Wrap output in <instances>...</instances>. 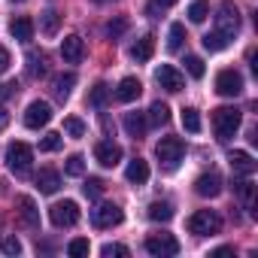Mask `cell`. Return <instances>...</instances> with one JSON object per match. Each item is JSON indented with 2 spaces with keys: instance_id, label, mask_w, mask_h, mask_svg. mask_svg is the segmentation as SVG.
<instances>
[{
  "instance_id": "obj_13",
  "label": "cell",
  "mask_w": 258,
  "mask_h": 258,
  "mask_svg": "<svg viewBox=\"0 0 258 258\" xmlns=\"http://www.w3.org/2000/svg\"><path fill=\"white\" fill-rule=\"evenodd\" d=\"M195 191L201 195V198H219L222 195V176L219 173H201L198 179H195Z\"/></svg>"
},
{
  "instance_id": "obj_34",
  "label": "cell",
  "mask_w": 258,
  "mask_h": 258,
  "mask_svg": "<svg viewBox=\"0 0 258 258\" xmlns=\"http://www.w3.org/2000/svg\"><path fill=\"white\" fill-rule=\"evenodd\" d=\"M82 191H85V198H100L103 195V179H97V176H88L85 179V185H82Z\"/></svg>"
},
{
  "instance_id": "obj_41",
  "label": "cell",
  "mask_w": 258,
  "mask_h": 258,
  "mask_svg": "<svg viewBox=\"0 0 258 258\" xmlns=\"http://www.w3.org/2000/svg\"><path fill=\"white\" fill-rule=\"evenodd\" d=\"M124 28H127V22H124V19H115V22H109V25H106V34L115 40V37H121V34H124Z\"/></svg>"
},
{
  "instance_id": "obj_12",
  "label": "cell",
  "mask_w": 258,
  "mask_h": 258,
  "mask_svg": "<svg viewBox=\"0 0 258 258\" xmlns=\"http://www.w3.org/2000/svg\"><path fill=\"white\" fill-rule=\"evenodd\" d=\"M94 158H97L100 167H115V164L121 161V146L112 143V140H100V143L94 146Z\"/></svg>"
},
{
  "instance_id": "obj_24",
  "label": "cell",
  "mask_w": 258,
  "mask_h": 258,
  "mask_svg": "<svg viewBox=\"0 0 258 258\" xmlns=\"http://www.w3.org/2000/svg\"><path fill=\"white\" fill-rule=\"evenodd\" d=\"M58 25H61V13H58V10H46V13L40 16V28H43L46 37H55V34H58Z\"/></svg>"
},
{
  "instance_id": "obj_37",
  "label": "cell",
  "mask_w": 258,
  "mask_h": 258,
  "mask_svg": "<svg viewBox=\"0 0 258 258\" xmlns=\"http://www.w3.org/2000/svg\"><path fill=\"white\" fill-rule=\"evenodd\" d=\"M88 240L85 237H76V240H70V246H67V255H73V258H82V255H88Z\"/></svg>"
},
{
  "instance_id": "obj_19",
  "label": "cell",
  "mask_w": 258,
  "mask_h": 258,
  "mask_svg": "<svg viewBox=\"0 0 258 258\" xmlns=\"http://www.w3.org/2000/svg\"><path fill=\"white\" fill-rule=\"evenodd\" d=\"M73 85H76V73H58V76L52 79V94H55V100L64 103V100L70 97Z\"/></svg>"
},
{
  "instance_id": "obj_9",
  "label": "cell",
  "mask_w": 258,
  "mask_h": 258,
  "mask_svg": "<svg viewBox=\"0 0 258 258\" xmlns=\"http://www.w3.org/2000/svg\"><path fill=\"white\" fill-rule=\"evenodd\" d=\"M216 91H219L222 97H237V94H243V76H240L237 70H222V73L216 76Z\"/></svg>"
},
{
  "instance_id": "obj_7",
  "label": "cell",
  "mask_w": 258,
  "mask_h": 258,
  "mask_svg": "<svg viewBox=\"0 0 258 258\" xmlns=\"http://www.w3.org/2000/svg\"><path fill=\"white\" fill-rule=\"evenodd\" d=\"M216 31H222L225 37L234 40V34L240 31V13L234 4H222L219 7V16H216Z\"/></svg>"
},
{
  "instance_id": "obj_49",
  "label": "cell",
  "mask_w": 258,
  "mask_h": 258,
  "mask_svg": "<svg viewBox=\"0 0 258 258\" xmlns=\"http://www.w3.org/2000/svg\"><path fill=\"white\" fill-rule=\"evenodd\" d=\"M97 4H103V0H97Z\"/></svg>"
},
{
  "instance_id": "obj_5",
  "label": "cell",
  "mask_w": 258,
  "mask_h": 258,
  "mask_svg": "<svg viewBox=\"0 0 258 258\" xmlns=\"http://www.w3.org/2000/svg\"><path fill=\"white\" fill-rule=\"evenodd\" d=\"M49 219H52L55 228H73V225L79 222V207H76V201H58V204H52V207H49Z\"/></svg>"
},
{
  "instance_id": "obj_48",
  "label": "cell",
  "mask_w": 258,
  "mask_h": 258,
  "mask_svg": "<svg viewBox=\"0 0 258 258\" xmlns=\"http://www.w3.org/2000/svg\"><path fill=\"white\" fill-rule=\"evenodd\" d=\"M13 4H22V0H13Z\"/></svg>"
},
{
  "instance_id": "obj_6",
  "label": "cell",
  "mask_w": 258,
  "mask_h": 258,
  "mask_svg": "<svg viewBox=\"0 0 258 258\" xmlns=\"http://www.w3.org/2000/svg\"><path fill=\"white\" fill-rule=\"evenodd\" d=\"M146 252L155 258H170L179 252V240L173 234H152V237H146Z\"/></svg>"
},
{
  "instance_id": "obj_28",
  "label": "cell",
  "mask_w": 258,
  "mask_h": 258,
  "mask_svg": "<svg viewBox=\"0 0 258 258\" xmlns=\"http://www.w3.org/2000/svg\"><path fill=\"white\" fill-rule=\"evenodd\" d=\"M106 100H109V85H103V82H97V85H94V88L88 91V103L100 109V106H106Z\"/></svg>"
},
{
  "instance_id": "obj_4",
  "label": "cell",
  "mask_w": 258,
  "mask_h": 258,
  "mask_svg": "<svg viewBox=\"0 0 258 258\" xmlns=\"http://www.w3.org/2000/svg\"><path fill=\"white\" fill-rule=\"evenodd\" d=\"M222 228V219L213 213V210H198L188 216V231L198 234V237H207V234H219Z\"/></svg>"
},
{
  "instance_id": "obj_38",
  "label": "cell",
  "mask_w": 258,
  "mask_h": 258,
  "mask_svg": "<svg viewBox=\"0 0 258 258\" xmlns=\"http://www.w3.org/2000/svg\"><path fill=\"white\" fill-rule=\"evenodd\" d=\"M185 70H188V76L201 79V76H204V61H201L198 55H185Z\"/></svg>"
},
{
  "instance_id": "obj_33",
  "label": "cell",
  "mask_w": 258,
  "mask_h": 258,
  "mask_svg": "<svg viewBox=\"0 0 258 258\" xmlns=\"http://www.w3.org/2000/svg\"><path fill=\"white\" fill-rule=\"evenodd\" d=\"M64 170H67V176H82L85 173V158L82 155H70L67 164H64Z\"/></svg>"
},
{
  "instance_id": "obj_17",
  "label": "cell",
  "mask_w": 258,
  "mask_h": 258,
  "mask_svg": "<svg viewBox=\"0 0 258 258\" xmlns=\"http://www.w3.org/2000/svg\"><path fill=\"white\" fill-rule=\"evenodd\" d=\"M121 124H124V134L137 140V137L146 134V124L149 121H146V112H124V121Z\"/></svg>"
},
{
  "instance_id": "obj_20",
  "label": "cell",
  "mask_w": 258,
  "mask_h": 258,
  "mask_svg": "<svg viewBox=\"0 0 258 258\" xmlns=\"http://www.w3.org/2000/svg\"><path fill=\"white\" fill-rule=\"evenodd\" d=\"M37 188H40L43 195H55V191L61 188V176H58V170L43 167V170L37 173Z\"/></svg>"
},
{
  "instance_id": "obj_3",
  "label": "cell",
  "mask_w": 258,
  "mask_h": 258,
  "mask_svg": "<svg viewBox=\"0 0 258 258\" xmlns=\"http://www.w3.org/2000/svg\"><path fill=\"white\" fill-rule=\"evenodd\" d=\"M31 164H34V149H31L28 143L16 140V143H10V146H7V167H10L13 173L25 176V173L31 170Z\"/></svg>"
},
{
  "instance_id": "obj_44",
  "label": "cell",
  "mask_w": 258,
  "mask_h": 258,
  "mask_svg": "<svg viewBox=\"0 0 258 258\" xmlns=\"http://www.w3.org/2000/svg\"><path fill=\"white\" fill-rule=\"evenodd\" d=\"M13 94H19V82H16V79H10V82L4 85V97H13Z\"/></svg>"
},
{
  "instance_id": "obj_8",
  "label": "cell",
  "mask_w": 258,
  "mask_h": 258,
  "mask_svg": "<svg viewBox=\"0 0 258 258\" xmlns=\"http://www.w3.org/2000/svg\"><path fill=\"white\" fill-rule=\"evenodd\" d=\"M121 219H124V213H121L118 204H100L97 210H91V225L94 228H112Z\"/></svg>"
},
{
  "instance_id": "obj_45",
  "label": "cell",
  "mask_w": 258,
  "mask_h": 258,
  "mask_svg": "<svg viewBox=\"0 0 258 258\" xmlns=\"http://www.w3.org/2000/svg\"><path fill=\"white\" fill-rule=\"evenodd\" d=\"M231 252H234L231 246H222V249H216V252H213V258H222V255H231Z\"/></svg>"
},
{
  "instance_id": "obj_22",
  "label": "cell",
  "mask_w": 258,
  "mask_h": 258,
  "mask_svg": "<svg viewBox=\"0 0 258 258\" xmlns=\"http://www.w3.org/2000/svg\"><path fill=\"white\" fill-rule=\"evenodd\" d=\"M231 167L237 170V173H243V176H252L255 173V158L249 155V152H231Z\"/></svg>"
},
{
  "instance_id": "obj_29",
  "label": "cell",
  "mask_w": 258,
  "mask_h": 258,
  "mask_svg": "<svg viewBox=\"0 0 258 258\" xmlns=\"http://www.w3.org/2000/svg\"><path fill=\"white\" fill-rule=\"evenodd\" d=\"M185 43V28L182 25H170V34H167V49L170 52H179Z\"/></svg>"
},
{
  "instance_id": "obj_30",
  "label": "cell",
  "mask_w": 258,
  "mask_h": 258,
  "mask_svg": "<svg viewBox=\"0 0 258 258\" xmlns=\"http://www.w3.org/2000/svg\"><path fill=\"white\" fill-rule=\"evenodd\" d=\"M43 73H46V58L37 55V52H31V55H28V76H31V79H40Z\"/></svg>"
},
{
  "instance_id": "obj_23",
  "label": "cell",
  "mask_w": 258,
  "mask_h": 258,
  "mask_svg": "<svg viewBox=\"0 0 258 258\" xmlns=\"http://www.w3.org/2000/svg\"><path fill=\"white\" fill-rule=\"evenodd\" d=\"M152 49H155V40H152V37H140V40L131 46V58L143 64V61H149V58H152Z\"/></svg>"
},
{
  "instance_id": "obj_10",
  "label": "cell",
  "mask_w": 258,
  "mask_h": 258,
  "mask_svg": "<svg viewBox=\"0 0 258 258\" xmlns=\"http://www.w3.org/2000/svg\"><path fill=\"white\" fill-rule=\"evenodd\" d=\"M49 118H52V106L46 103V100H34V103H28V109H25V124L28 127H46L49 124Z\"/></svg>"
},
{
  "instance_id": "obj_27",
  "label": "cell",
  "mask_w": 258,
  "mask_h": 258,
  "mask_svg": "<svg viewBox=\"0 0 258 258\" xmlns=\"http://www.w3.org/2000/svg\"><path fill=\"white\" fill-rule=\"evenodd\" d=\"M149 219H152V222H170V219H173V207L164 204V201H155V204L149 207Z\"/></svg>"
},
{
  "instance_id": "obj_1",
  "label": "cell",
  "mask_w": 258,
  "mask_h": 258,
  "mask_svg": "<svg viewBox=\"0 0 258 258\" xmlns=\"http://www.w3.org/2000/svg\"><path fill=\"white\" fill-rule=\"evenodd\" d=\"M213 131L222 143H228L240 131V109L237 106H219L213 112Z\"/></svg>"
},
{
  "instance_id": "obj_39",
  "label": "cell",
  "mask_w": 258,
  "mask_h": 258,
  "mask_svg": "<svg viewBox=\"0 0 258 258\" xmlns=\"http://www.w3.org/2000/svg\"><path fill=\"white\" fill-rule=\"evenodd\" d=\"M100 255H103V258H112V255H118V258H127L131 252H127V246H121V243H106V246L100 249Z\"/></svg>"
},
{
  "instance_id": "obj_18",
  "label": "cell",
  "mask_w": 258,
  "mask_h": 258,
  "mask_svg": "<svg viewBox=\"0 0 258 258\" xmlns=\"http://www.w3.org/2000/svg\"><path fill=\"white\" fill-rule=\"evenodd\" d=\"M10 34H13L19 43H31V40H34V19H28V16L13 19V22H10Z\"/></svg>"
},
{
  "instance_id": "obj_43",
  "label": "cell",
  "mask_w": 258,
  "mask_h": 258,
  "mask_svg": "<svg viewBox=\"0 0 258 258\" xmlns=\"http://www.w3.org/2000/svg\"><path fill=\"white\" fill-rule=\"evenodd\" d=\"M10 64H13V58H10V52L0 46V73H7L10 70Z\"/></svg>"
},
{
  "instance_id": "obj_15",
  "label": "cell",
  "mask_w": 258,
  "mask_h": 258,
  "mask_svg": "<svg viewBox=\"0 0 258 258\" xmlns=\"http://www.w3.org/2000/svg\"><path fill=\"white\" fill-rule=\"evenodd\" d=\"M16 207H19V216H22V222H25V225H31V228H40V210H37L34 198H28V195H19V198H16Z\"/></svg>"
},
{
  "instance_id": "obj_31",
  "label": "cell",
  "mask_w": 258,
  "mask_h": 258,
  "mask_svg": "<svg viewBox=\"0 0 258 258\" xmlns=\"http://www.w3.org/2000/svg\"><path fill=\"white\" fill-rule=\"evenodd\" d=\"M182 127H185L188 134H198L201 131V115H198V109H191V106L182 109Z\"/></svg>"
},
{
  "instance_id": "obj_47",
  "label": "cell",
  "mask_w": 258,
  "mask_h": 258,
  "mask_svg": "<svg viewBox=\"0 0 258 258\" xmlns=\"http://www.w3.org/2000/svg\"><path fill=\"white\" fill-rule=\"evenodd\" d=\"M176 0H155V7H161V10H167V7H173Z\"/></svg>"
},
{
  "instance_id": "obj_35",
  "label": "cell",
  "mask_w": 258,
  "mask_h": 258,
  "mask_svg": "<svg viewBox=\"0 0 258 258\" xmlns=\"http://www.w3.org/2000/svg\"><path fill=\"white\" fill-rule=\"evenodd\" d=\"M64 131H67L70 137H82V134H85V121L76 118V115H70V118H64Z\"/></svg>"
},
{
  "instance_id": "obj_16",
  "label": "cell",
  "mask_w": 258,
  "mask_h": 258,
  "mask_svg": "<svg viewBox=\"0 0 258 258\" xmlns=\"http://www.w3.org/2000/svg\"><path fill=\"white\" fill-rule=\"evenodd\" d=\"M140 91H143V85H140L137 76H124V79L118 82V88H115V97H118L121 103H131V100L140 97Z\"/></svg>"
},
{
  "instance_id": "obj_32",
  "label": "cell",
  "mask_w": 258,
  "mask_h": 258,
  "mask_svg": "<svg viewBox=\"0 0 258 258\" xmlns=\"http://www.w3.org/2000/svg\"><path fill=\"white\" fill-rule=\"evenodd\" d=\"M207 16H210V4H207V0H195V4L188 7V19H191L195 25L207 22Z\"/></svg>"
},
{
  "instance_id": "obj_2",
  "label": "cell",
  "mask_w": 258,
  "mask_h": 258,
  "mask_svg": "<svg viewBox=\"0 0 258 258\" xmlns=\"http://www.w3.org/2000/svg\"><path fill=\"white\" fill-rule=\"evenodd\" d=\"M182 155H185V143H182L179 137H164V140L155 146V158H158V164H161L164 170H176L179 161H182Z\"/></svg>"
},
{
  "instance_id": "obj_26",
  "label": "cell",
  "mask_w": 258,
  "mask_h": 258,
  "mask_svg": "<svg viewBox=\"0 0 258 258\" xmlns=\"http://www.w3.org/2000/svg\"><path fill=\"white\" fill-rule=\"evenodd\" d=\"M146 121H152V124H167L170 121V109H167V103H161V100H155L152 106H149V118Z\"/></svg>"
},
{
  "instance_id": "obj_21",
  "label": "cell",
  "mask_w": 258,
  "mask_h": 258,
  "mask_svg": "<svg viewBox=\"0 0 258 258\" xmlns=\"http://www.w3.org/2000/svg\"><path fill=\"white\" fill-rule=\"evenodd\" d=\"M124 176H127V182H134V185H143V182L149 179V164H146L143 158H134L131 164H127Z\"/></svg>"
},
{
  "instance_id": "obj_42",
  "label": "cell",
  "mask_w": 258,
  "mask_h": 258,
  "mask_svg": "<svg viewBox=\"0 0 258 258\" xmlns=\"http://www.w3.org/2000/svg\"><path fill=\"white\" fill-rule=\"evenodd\" d=\"M234 191L249 201V198H252V182H249V179H237V182H234Z\"/></svg>"
},
{
  "instance_id": "obj_14",
  "label": "cell",
  "mask_w": 258,
  "mask_h": 258,
  "mask_svg": "<svg viewBox=\"0 0 258 258\" xmlns=\"http://www.w3.org/2000/svg\"><path fill=\"white\" fill-rule=\"evenodd\" d=\"M61 58H64L67 64H79V61L85 58V43H82V37H76V34L64 37V43H61Z\"/></svg>"
},
{
  "instance_id": "obj_25",
  "label": "cell",
  "mask_w": 258,
  "mask_h": 258,
  "mask_svg": "<svg viewBox=\"0 0 258 258\" xmlns=\"http://www.w3.org/2000/svg\"><path fill=\"white\" fill-rule=\"evenodd\" d=\"M228 43H231V37H225L222 31L204 34V49H207V52H222V49H228Z\"/></svg>"
},
{
  "instance_id": "obj_36",
  "label": "cell",
  "mask_w": 258,
  "mask_h": 258,
  "mask_svg": "<svg viewBox=\"0 0 258 258\" xmlns=\"http://www.w3.org/2000/svg\"><path fill=\"white\" fill-rule=\"evenodd\" d=\"M61 143H64V137L52 131V134H46V137L40 140V149H43V152H58V149H61Z\"/></svg>"
},
{
  "instance_id": "obj_11",
  "label": "cell",
  "mask_w": 258,
  "mask_h": 258,
  "mask_svg": "<svg viewBox=\"0 0 258 258\" xmlns=\"http://www.w3.org/2000/svg\"><path fill=\"white\" fill-rule=\"evenodd\" d=\"M155 79H158V85H161L164 91H182V88H185V76H182L173 64H161V67L155 70Z\"/></svg>"
},
{
  "instance_id": "obj_46",
  "label": "cell",
  "mask_w": 258,
  "mask_h": 258,
  "mask_svg": "<svg viewBox=\"0 0 258 258\" xmlns=\"http://www.w3.org/2000/svg\"><path fill=\"white\" fill-rule=\"evenodd\" d=\"M7 121H10V112H7V109H0V131L7 127Z\"/></svg>"
},
{
  "instance_id": "obj_40",
  "label": "cell",
  "mask_w": 258,
  "mask_h": 258,
  "mask_svg": "<svg viewBox=\"0 0 258 258\" xmlns=\"http://www.w3.org/2000/svg\"><path fill=\"white\" fill-rule=\"evenodd\" d=\"M0 252H4V255H19L22 252V243L16 237H7L4 243H0Z\"/></svg>"
}]
</instances>
